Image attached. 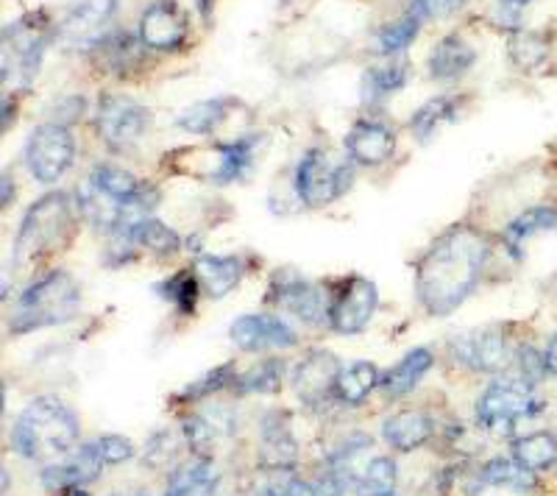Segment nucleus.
<instances>
[{
	"instance_id": "obj_1",
	"label": "nucleus",
	"mask_w": 557,
	"mask_h": 496,
	"mask_svg": "<svg viewBox=\"0 0 557 496\" xmlns=\"http://www.w3.org/2000/svg\"><path fill=\"white\" fill-rule=\"evenodd\" d=\"M487 255L491 246L485 235L471 226H451L444 232L418 262L416 293L421 307L435 319L451 315L480 285Z\"/></svg>"
},
{
	"instance_id": "obj_2",
	"label": "nucleus",
	"mask_w": 557,
	"mask_h": 496,
	"mask_svg": "<svg viewBox=\"0 0 557 496\" xmlns=\"http://www.w3.org/2000/svg\"><path fill=\"white\" fill-rule=\"evenodd\" d=\"M78 416L57 396H37L17 416L12 426V446L20 458L53 460L64 458L78 444Z\"/></svg>"
},
{
	"instance_id": "obj_3",
	"label": "nucleus",
	"mask_w": 557,
	"mask_h": 496,
	"mask_svg": "<svg viewBox=\"0 0 557 496\" xmlns=\"http://www.w3.org/2000/svg\"><path fill=\"white\" fill-rule=\"evenodd\" d=\"M82 287L67 271H51L20 293L17 305L9 319V335L20 337L45 326L67 324L78 315Z\"/></svg>"
},
{
	"instance_id": "obj_4",
	"label": "nucleus",
	"mask_w": 557,
	"mask_h": 496,
	"mask_svg": "<svg viewBox=\"0 0 557 496\" xmlns=\"http://www.w3.org/2000/svg\"><path fill=\"white\" fill-rule=\"evenodd\" d=\"M73 230V201L67 193H48L26 212L14 237V262H34L53 248L64 246Z\"/></svg>"
},
{
	"instance_id": "obj_5",
	"label": "nucleus",
	"mask_w": 557,
	"mask_h": 496,
	"mask_svg": "<svg viewBox=\"0 0 557 496\" xmlns=\"http://www.w3.org/2000/svg\"><path fill=\"white\" fill-rule=\"evenodd\" d=\"M544 410V401L535 396V385L507 376V380L494 382L476 401V421L485 430L499 435H510L516 424L524 419H532Z\"/></svg>"
},
{
	"instance_id": "obj_6",
	"label": "nucleus",
	"mask_w": 557,
	"mask_h": 496,
	"mask_svg": "<svg viewBox=\"0 0 557 496\" xmlns=\"http://www.w3.org/2000/svg\"><path fill=\"white\" fill-rule=\"evenodd\" d=\"M355 182V162L337 153L310 148L296 165V193L307 207H326L346 196Z\"/></svg>"
},
{
	"instance_id": "obj_7",
	"label": "nucleus",
	"mask_w": 557,
	"mask_h": 496,
	"mask_svg": "<svg viewBox=\"0 0 557 496\" xmlns=\"http://www.w3.org/2000/svg\"><path fill=\"white\" fill-rule=\"evenodd\" d=\"M53 39L51 20L45 17L42 12L26 14V17L14 20L3 28V57L12 53V64L3 67V82L9 76H20V84H32L34 76L39 73L42 64L45 48Z\"/></svg>"
},
{
	"instance_id": "obj_8",
	"label": "nucleus",
	"mask_w": 557,
	"mask_h": 496,
	"mask_svg": "<svg viewBox=\"0 0 557 496\" xmlns=\"http://www.w3.org/2000/svg\"><path fill=\"white\" fill-rule=\"evenodd\" d=\"M151 126V112L126 96H101L96 109V128L112 151L123 153L143 140Z\"/></svg>"
},
{
	"instance_id": "obj_9",
	"label": "nucleus",
	"mask_w": 557,
	"mask_h": 496,
	"mask_svg": "<svg viewBox=\"0 0 557 496\" xmlns=\"http://www.w3.org/2000/svg\"><path fill=\"white\" fill-rule=\"evenodd\" d=\"M76 157V140L62 123H42L26 142V165L42 185H53L64 176Z\"/></svg>"
},
{
	"instance_id": "obj_10",
	"label": "nucleus",
	"mask_w": 557,
	"mask_h": 496,
	"mask_svg": "<svg viewBox=\"0 0 557 496\" xmlns=\"http://www.w3.org/2000/svg\"><path fill=\"white\" fill-rule=\"evenodd\" d=\"M117 0H73L59 26V39L73 51H89L103 42Z\"/></svg>"
},
{
	"instance_id": "obj_11",
	"label": "nucleus",
	"mask_w": 557,
	"mask_h": 496,
	"mask_svg": "<svg viewBox=\"0 0 557 496\" xmlns=\"http://www.w3.org/2000/svg\"><path fill=\"white\" fill-rule=\"evenodd\" d=\"M380 305V290L366 276H351L330 307V326L337 335H360Z\"/></svg>"
},
{
	"instance_id": "obj_12",
	"label": "nucleus",
	"mask_w": 557,
	"mask_h": 496,
	"mask_svg": "<svg viewBox=\"0 0 557 496\" xmlns=\"http://www.w3.org/2000/svg\"><path fill=\"white\" fill-rule=\"evenodd\" d=\"M451 351L462 365H469L480 374H502V371L516 365V349L502 332L485 330L474 332V335H462L451 344Z\"/></svg>"
},
{
	"instance_id": "obj_13",
	"label": "nucleus",
	"mask_w": 557,
	"mask_h": 496,
	"mask_svg": "<svg viewBox=\"0 0 557 496\" xmlns=\"http://www.w3.org/2000/svg\"><path fill=\"white\" fill-rule=\"evenodd\" d=\"M187 14L176 0H157L139 14V42L151 51H176L187 39Z\"/></svg>"
},
{
	"instance_id": "obj_14",
	"label": "nucleus",
	"mask_w": 557,
	"mask_h": 496,
	"mask_svg": "<svg viewBox=\"0 0 557 496\" xmlns=\"http://www.w3.org/2000/svg\"><path fill=\"white\" fill-rule=\"evenodd\" d=\"M271 293L273 305L293 312V315H296L298 321H305V324H321L323 319L330 321V307H326L321 287L307 282L305 276L282 271V274L273 276Z\"/></svg>"
},
{
	"instance_id": "obj_15",
	"label": "nucleus",
	"mask_w": 557,
	"mask_h": 496,
	"mask_svg": "<svg viewBox=\"0 0 557 496\" xmlns=\"http://www.w3.org/2000/svg\"><path fill=\"white\" fill-rule=\"evenodd\" d=\"M228 337L240 351H265V349H290L298 344V335L285 319L278 315H240L228 326Z\"/></svg>"
},
{
	"instance_id": "obj_16",
	"label": "nucleus",
	"mask_w": 557,
	"mask_h": 496,
	"mask_svg": "<svg viewBox=\"0 0 557 496\" xmlns=\"http://www.w3.org/2000/svg\"><path fill=\"white\" fill-rule=\"evenodd\" d=\"M103 458L98 452L96 441L92 444H82L78 449H73L70 455H64V460L59 463L45 466L42 471V485L51 494H62V491L84 488V485L96 483L103 471Z\"/></svg>"
},
{
	"instance_id": "obj_17",
	"label": "nucleus",
	"mask_w": 557,
	"mask_h": 496,
	"mask_svg": "<svg viewBox=\"0 0 557 496\" xmlns=\"http://www.w3.org/2000/svg\"><path fill=\"white\" fill-rule=\"evenodd\" d=\"M343 365L337 363L335 355L330 351H310V355L296 365V374H293V388L307 405H321L326 396L335 390L337 374H341Z\"/></svg>"
},
{
	"instance_id": "obj_18",
	"label": "nucleus",
	"mask_w": 557,
	"mask_h": 496,
	"mask_svg": "<svg viewBox=\"0 0 557 496\" xmlns=\"http://www.w3.org/2000/svg\"><path fill=\"white\" fill-rule=\"evenodd\" d=\"M346 151L348 160L355 162V165H385L393 157V151H396V134H393V128H387L385 123L362 121L348 132Z\"/></svg>"
},
{
	"instance_id": "obj_19",
	"label": "nucleus",
	"mask_w": 557,
	"mask_h": 496,
	"mask_svg": "<svg viewBox=\"0 0 557 496\" xmlns=\"http://www.w3.org/2000/svg\"><path fill=\"white\" fill-rule=\"evenodd\" d=\"M165 496H221V474L209 458L187 460L171 471Z\"/></svg>"
},
{
	"instance_id": "obj_20",
	"label": "nucleus",
	"mask_w": 557,
	"mask_h": 496,
	"mask_svg": "<svg viewBox=\"0 0 557 496\" xmlns=\"http://www.w3.org/2000/svg\"><path fill=\"white\" fill-rule=\"evenodd\" d=\"M382 435H385L393 449L412 452V449H421L435 435V421L424 410H401V413L385 419Z\"/></svg>"
},
{
	"instance_id": "obj_21",
	"label": "nucleus",
	"mask_w": 557,
	"mask_h": 496,
	"mask_svg": "<svg viewBox=\"0 0 557 496\" xmlns=\"http://www.w3.org/2000/svg\"><path fill=\"white\" fill-rule=\"evenodd\" d=\"M432 365H435V355L426 346H418V349L407 351L399 363L382 374L380 388L385 390L387 399H401V396L418 388V382L424 380Z\"/></svg>"
},
{
	"instance_id": "obj_22",
	"label": "nucleus",
	"mask_w": 557,
	"mask_h": 496,
	"mask_svg": "<svg viewBox=\"0 0 557 496\" xmlns=\"http://www.w3.org/2000/svg\"><path fill=\"white\" fill-rule=\"evenodd\" d=\"M196 276L201 282V290L207 293L209 299H223L226 293L235 290L240 285L246 265L240 257H218V255H203L196 262Z\"/></svg>"
},
{
	"instance_id": "obj_23",
	"label": "nucleus",
	"mask_w": 557,
	"mask_h": 496,
	"mask_svg": "<svg viewBox=\"0 0 557 496\" xmlns=\"http://www.w3.org/2000/svg\"><path fill=\"white\" fill-rule=\"evenodd\" d=\"M476 62V53L469 42L457 34H449L432 48L430 53V76L437 82H455L462 73L471 71Z\"/></svg>"
},
{
	"instance_id": "obj_24",
	"label": "nucleus",
	"mask_w": 557,
	"mask_h": 496,
	"mask_svg": "<svg viewBox=\"0 0 557 496\" xmlns=\"http://www.w3.org/2000/svg\"><path fill=\"white\" fill-rule=\"evenodd\" d=\"M257 134H246L240 140L226 142V146L215 148V165L209 168L207 178L212 185H232L237 178L248 173L253 162V148H257Z\"/></svg>"
},
{
	"instance_id": "obj_25",
	"label": "nucleus",
	"mask_w": 557,
	"mask_h": 496,
	"mask_svg": "<svg viewBox=\"0 0 557 496\" xmlns=\"http://www.w3.org/2000/svg\"><path fill=\"white\" fill-rule=\"evenodd\" d=\"M557 226V207L555 204H535L527 207L524 212L507 223L505 232H502V240L510 251H519L530 237L544 235V232H552Z\"/></svg>"
},
{
	"instance_id": "obj_26",
	"label": "nucleus",
	"mask_w": 557,
	"mask_h": 496,
	"mask_svg": "<svg viewBox=\"0 0 557 496\" xmlns=\"http://www.w3.org/2000/svg\"><path fill=\"white\" fill-rule=\"evenodd\" d=\"M380 369L368 360H357L351 365H343L341 374H337L335 394L343 405L348 408H360L362 401L371 396V390L380 388Z\"/></svg>"
},
{
	"instance_id": "obj_27",
	"label": "nucleus",
	"mask_w": 557,
	"mask_h": 496,
	"mask_svg": "<svg viewBox=\"0 0 557 496\" xmlns=\"http://www.w3.org/2000/svg\"><path fill=\"white\" fill-rule=\"evenodd\" d=\"M480 480L485 485H494V488L513 491V494H532L539 488V474H532L516 458L487 460L480 471Z\"/></svg>"
},
{
	"instance_id": "obj_28",
	"label": "nucleus",
	"mask_w": 557,
	"mask_h": 496,
	"mask_svg": "<svg viewBox=\"0 0 557 496\" xmlns=\"http://www.w3.org/2000/svg\"><path fill=\"white\" fill-rule=\"evenodd\" d=\"M262 446H265V460L273 469H290L296 463V438H293L290 426L285 416L268 413L262 421Z\"/></svg>"
},
{
	"instance_id": "obj_29",
	"label": "nucleus",
	"mask_w": 557,
	"mask_h": 496,
	"mask_svg": "<svg viewBox=\"0 0 557 496\" xmlns=\"http://www.w3.org/2000/svg\"><path fill=\"white\" fill-rule=\"evenodd\" d=\"M513 458L532 474H544L557 463V438L546 430L513 441Z\"/></svg>"
},
{
	"instance_id": "obj_30",
	"label": "nucleus",
	"mask_w": 557,
	"mask_h": 496,
	"mask_svg": "<svg viewBox=\"0 0 557 496\" xmlns=\"http://www.w3.org/2000/svg\"><path fill=\"white\" fill-rule=\"evenodd\" d=\"M87 185L101 193V196H107L109 201H114V204L126 207L128 198L137 196L143 182H137L132 173L117 165H96L87 176Z\"/></svg>"
},
{
	"instance_id": "obj_31",
	"label": "nucleus",
	"mask_w": 557,
	"mask_h": 496,
	"mask_svg": "<svg viewBox=\"0 0 557 496\" xmlns=\"http://www.w3.org/2000/svg\"><path fill=\"white\" fill-rule=\"evenodd\" d=\"M351 488L357 496H396V460L387 455L374 458L357 474Z\"/></svg>"
},
{
	"instance_id": "obj_32",
	"label": "nucleus",
	"mask_w": 557,
	"mask_h": 496,
	"mask_svg": "<svg viewBox=\"0 0 557 496\" xmlns=\"http://www.w3.org/2000/svg\"><path fill=\"white\" fill-rule=\"evenodd\" d=\"M228 109H232V101H228V98L198 101L178 115V126L190 134H212L228 117Z\"/></svg>"
},
{
	"instance_id": "obj_33",
	"label": "nucleus",
	"mask_w": 557,
	"mask_h": 496,
	"mask_svg": "<svg viewBox=\"0 0 557 496\" xmlns=\"http://www.w3.org/2000/svg\"><path fill=\"white\" fill-rule=\"evenodd\" d=\"M457 117V101L449 96H437L432 101H426L424 107L418 109L416 115L410 117V128L416 134L418 140L426 142L437 128L444 126V123L455 121Z\"/></svg>"
},
{
	"instance_id": "obj_34",
	"label": "nucleus",
	"mask_w": 557,
	"mask_h": 496,
	"mask_svg": "<svg viewBox=\"0 0 557 496\" xmlns=\"http://www.w3.org/2000/svg\"><path fill=\"white\" fill-rule=\"evenodd\" d=\"M507 51H510V59H513L516 67H521V71H535L549 57V39L541 32L516 28L510 42H507Z\"/></svg>"
},
{
	"instance_id": "obj_35",
	"label": "nucleus",
	"mask_w": 557,
	"mask_h": 496,
	"mask_svg": "<svg viewBox=\"0 0 557 496\" xmlns=\"http://www.w3.org/2000/svg\"><path fill=\"white\" fill-rule=\"evenodd\" d=\"M407 84V64L405 62H393L387 67H371L362 76V101L374 103L380 98L393 96L399 92Z\"/></svg>"
},
{
	"instance_id": "obj_36",
	"label": "nucleus",
	"mask_w": 557,
	"mask_h": 496,
	"mask_svg": "<svg viewBox=\"0 0 557 496\" xmlns=\"http://www.w3.org/2000/svg\"><path fill=\"white\" fill-rule=\"evenodd\" d=\"M418 32H421V17L412 12L405 14L401 20L387 23V26H382L380 32L374 34V51L380 53V57H391V53L405 51L407 45L416 42Z\"/></svg>"
},
{
	"instance_id": "obj_37",
	"label": "nucleus",
	"mask_w": 557,
	"mask_h": 496,
	"mask_svg": "<svg viewBox=\"0 0 557 496\" xmlns=\"http://www.w3.org/2000/svg\"><path fill=\"white\" fill-rule=\"evenodd\" d=\"M282 374H285V363L282 360H260L257 365L240 374L235 380L237 394H276L278 385H282Z\"/></svg>"
},
{
	"instance_id": "obj_38",
	"label": "nucleus",
	"mask_w": 557,
	"mask_h": 496,
	"mask_svg": "<svg viewBox=\"0 0 557 496\" xmlns=\"http://www.w3.org/2000/svg\"><path fill=\"white\" fill-rule=\"evenodd\" d=\"M159 290H162V296H165L182 315H193V312H196L201 282H198L196 271H178V274L171 276Z\"/></svg>"
},
{
	"instance_id": "obj_39",
	"label": "nucleus",
	"mask_w": 557,
	"mask_h": 496,
	"mask_svg": "<svg viewBox=\"0 0 557 496\" xmlns=\"http://www.w3.org/2000/svg\"><path fill=\"white\" fill-rule=\"evenodd\" d=\"M235 380H237L235 365L223 363V365H218V369L207 371L203 376H198V380L190 382V385H184V388L178 390V399L201 401V399H207V396L218 394V390L228 388V385H235Z\"/></svg>"
},
{
	"instance_id": "obj_40",
	"label": "nucleus",
	"mask_w": 557,
	"mask_h": 496,
	"mask_svg": "<svg viewBox=\"0 0 557 496\" xmlns=\"http://www.w3.org/2000/svg\"><path fill=\"white\" fill-rule=\"evenodd\" d=\"M96 446L107 466L126 463V460H132L134 452H137L132 441L123 438V435H101V438H96Z\"/></svg>"
},
{
	"instance_id": "obj_41",
	"label": "nucleus",
	"mask_w": 557,
	"mask_h": 496,
	"mask_svg": "<svg viewBox=\"0 0 557 496\" xmlns=\"http://www.w3.org/2000/svg\"><path fill=\"white\" fill-rule=\"evenodd\" d=\"M101 45L109 51V59H112L114 71H126L128 62H134V59H137V45L132 42V37H128V34H117V37H112V39H103Z\"/></svg>"
},
{
	"instance_id": "obj_42",
	"label": "nucleus",
	"mask_w": 557,
	"mask_h": 496,
	"mask_svg": "<svg viewBox=\"0 0 557 496\" xmlns=\"http://www.w3.org/2000/svg\"><path fill=\"white\" fill-rule=\"evenodd\" d=\"M466 0H410V12L421 20L426 17H449Z\"/></svg>"
},
{
	"instance_id": "obj_43",
	"label": "nucleus",
	"mask_w": 557,
	"mask_h": 496,
	"mask_svg": "<svg viewBox=\"0 0 557 496\" xmlns=\"http://www.w3.org/2000/svg\"><path fill=\"white\" fill-rule=\"evenodd\" d=\"M532 0H499L496 3V17H499V23L505 28H519L521 26V14H524V9L530 7Z\"/></svg>"
},
{
	"instance_id": "obj_44",
	"label": "nucleus",
	"mask_w": 557,
	"mask_h": 496,
	"mask_svg": "<svg viewBox=\"0 0 557 496\" xmlns=\"http://www.w3.org/2000/svg\"><path fill=\"white\" fill-rule=\"evenodd\" d=\"M544 360H546V369H549V374L557 380V332L549 337V344H546Z\"/></svg>"
},
{
	"instance_id": "obj_45",
	"label": "nucleus",
	"mask_w": 557,
	"mask_h": 496,
	"mask_svg": "<svg viewBox=\"0 0 557 496\" xmlns=\"http://www.w3.org/2000/svg\"><path fill=\"white\" fill-rule=\"evenodd\" d=\"M12 198H14V182L9 173H3V196H0V204L9 207L12 204Z\"/></svg>"
},
{
	"instance_id": "obj_46",
	"label": "nucleus",
	"mask_w": 557,
	"mask_h": 496,
	"mask_svg": "<svg viewBox=\"0 0 557 496\" xmlns=\"http://www.w3.org/2000/svg\"><path fill=\"white\" fill-rule=\"evenodd\" d=\"M198 3V14H201L203 23H209V17H212V7H215V0H196Z\"/></svg>"
},
{
	"instance_id": "obj_47",
	"label": "nucleus",
	"mask_w": 557,
	"mask_h": 496,
	"mask_svg": "<svg viewBox=\"0 0 557 496\" xmlns=\"http://www.w3.org/2000/svg\"><path fill=\"white\" fill-rule=\"evenodd\" d=\"M57 496H89V494L84 488H73V491H62V494H57Z\"/></svg>"
},
{
	"instance_id": "obj_48",
	"label": "nucleus",
	"mask_w": 557,
	"mask_h": 496,
	"mask_svg": "<svg viewBox=\"0 0 557 496\" xmlns=\"http://www.w3.org/2000/svg\"><path fill=\"white\" fill-rule=\"evenodd\" d=\"M132 496H151V494H146V491H137V494H132Z\"/></svg>"
}]
</instances>
